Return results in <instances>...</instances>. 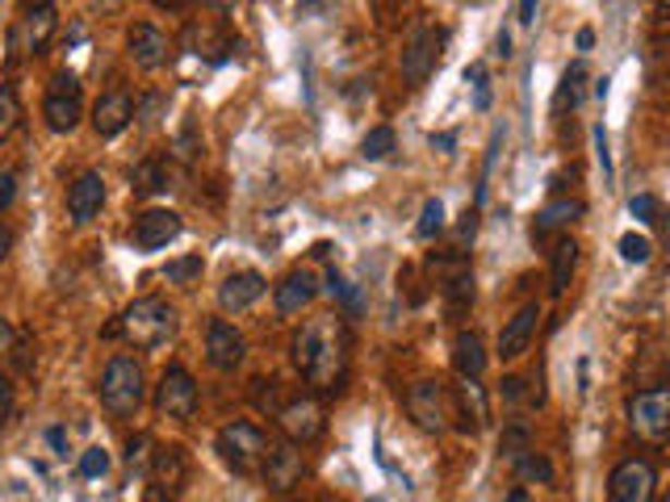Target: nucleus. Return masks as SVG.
<instances>
[{
  "instance_id": "obj_1",
  "label": "nucleus",
  "mask_w": 670,
  "mask_h": 502,
  "mask_svg": "<svg viewBox=\"0 0 670 502\" xmlns=\"http://www.w3.org/2000/svg\"><path fill=\"white\" fill-rule=\"evenodd\" d=\"M297 372L319 390V394L336 397L349 381V331L340 318H306L297 327L294 344Z\"/></svg>"
},
{
  "instance_id": "obj_2",
  "label": "nucleus",
  "mask_w": 670,
  "mask_h": 502,
  "mask_svg": "<svg viewBox=\"0 0 670 502\" xmlns=\"http://www.w3.org/2000/svg\"><path fill=\"white\" fill-rule=\"evenodd\" d=\"M113 331H122L126 344L151 352V347H160L163 340L176 331V310H172L163 297H138V302H131V306L122 310V318H118Z\"/></svg>"
},
{
  "instance_id": "obj_3",
  "label": "nucleus",
  "mask_w": 670,
  "mask_h": 502,
  "mask_svg": "<svg viewBox=\"0 0 670 502\" xmlns=\"http://www.w3.org/2000/svg\"><path fill=\"white\" fill-rule=\"evenodd\" d=\"M97 394H101V406H106L109 415H118V419H131V415H138L143 394H147L143 365H138L134 356H113V360L106 365V372H101Z\"/></svg>"
},
{
  "instance_id": "obj_4",
  "label": "nucleus",
  "mask_w": 670,
  "mask_h": 502,
  "mask_svg": "<svg viewBox=\"0 0 670 502\" xmlns=\"http://www.w3.org/2000/svg\"><path fill=\"white\" fill-rule=\"evenodd\" d=\"M218 456L235 469V474H260L265 469V456H268V436L260 431L256 424H247V419H235V424H227L218 431L215 440Z\"/></svg>"
},
{
  "instance_id": "obj_5",
  "label": "nucleus",
  "mask_w": 670,
  "mask_h": 502,
  "mask_svg": "<svg viewBox=\"0 0 670 502\" xmlns=\"http://www.w3.org/2000/svg\"><path fill=\"white\" fill-rule=\"evenodd\" d=\"M444 42H449V34L440 26H419L406 38V47L399 54V72L406 79V88H424L428 84V76L440 63V54H444Z\"/></svg>"
},
{
  "instance_id": "obj_6",
  "label": "nucleus",
  "mask_w": 670,
  "mask_h": 502,
  "mask_svg": "<svg viewBox=\"0 0 670 502\" xmlns=\"http://www.w3.org/2000/svg\"><path fill=\"white\" fill-rule=\"evenodd\" d=\"M406 415H411V424L419 427V431H428V436H444L453 419H449V390H444V381H436V377H419L411 390H406Z\"/></svg>"
},
{
  "instance_id": "obj_7",
  "label": "nucleus",
  "mask_w": 670,
  "mask_h": 502,
  "mask_svg": "<svg viewBox=\"0 0 670 502\" xmlns=\"http://www.w3.org/2000/svg\"><path fill=\"white\" fill-rule=\"evenodd\" d=\"M277 431H281L285 444H294V449L315 444L322 431H327V411H322V402L310 394L290 397L285 406H277Z\"/></svg>"
},
{
  "instance_id": "obj_8",
  "label": "nucleus",
  "mask_w": 670,
  "mask_h": 502,
  "mask_svg": "<svg viewBox=\"0 0 670 502\" xmlns=\"http://www.w3.org/2000/svg\"><path fill=\"white\" fill-rule=\"evenodd\" d=\"M629 427L637 431V440L645 444H662L670 436V390L654 385L642 394L629 397Z\"/></svg>"
},
{
  "instance_id": "obj_9",
  "label": "nucleus",
  "mask_w": 670,
  "mask_h": 502,
  "mask_svg": "<svg viewBox=\"0 0 670 502\" xmlns=\"http://www.w3.org/2000/svg\"><path fill=\"white\" fill-rule=\"evenodd\" d=\"M658 499V469L649 456L620 461L608 477V502H654Z\"/></svg>"
},
{
  "instance_id": "obj_10",
  "label": "nucleus",
  "mask_w": 670,
  "mask_h": 502,
  "mask_svg": "<svg viewBox=\"0 0 670 502\" xmlns=\"http://www.w3.org/2000/svg\"><path fill=\"white\" fill-rule=\"evenodd\" d=\"M42 118L54 134H72L81 126L84 118V101H81V79L72 72H59L51 76V88H47V101H42Z\"/></svg>"
},
{
  "instance_id": "obj_11",
  "label": "nucleus",
  "mask_w": 670,
  "mask_h": 502,
  "mask_svg": "<svg viewBox=\"0 0 670 502\" xmlns=\"http://www.w3.org/2000/svg\"><path fill=\"white\" fill-rule=\"evenodd\" d=\"M197 402H202V394H197L193 372L181 369V365L163 369L160 385H156V411H160L163 419H193Z\"/></svg>"
},
{
  "instance_id": "obj_12",
  "label": "nucleus",
  "mask_w": 670,
  "mask_h": 502,
  "mask_svg": "<svg viewBox=\"0 0 670 502\" xmlns=\"http://www.w3.org/2000/svg\"><path fill=\"white\" fill-rule=\"evenodd\" d=\"M181 231H185V222H181V213L176 210H143L131 226V243L138 252H160V247H168Z\"/></svg>"
},
{
  "instance_id": "obj_13",
  "label": "nucleus",
  "mask_w": 670,
  "mask_h": 502,
  "mask_svg": "<svg viewBox=\"0 0 670 502\" xmlns=\"http://www.w3.org/2000/svg\"><path fill=\"white\" fill-rule=\"evenodd\" d=\"M449 419H456L453 427H461L465 436H478L490 419V402H486V390L478 381H461L453 385V394H449Z\"/></svg>"
},
{
  "instance_id": "obj_14",
  "label": "nucleus",
  "mask_w": 670,
  "mask_h": 502,
  "mask_svg": "<svg viewBox=\"0 0 670 502\" xmlns=\"http://www.w3.org/2000/svg\"><path fill=\"white\" fill-rule=\"evenodd\" d=\"M106 206V176L101 172H81L72 185H68V218L72 226H88L97 213Z\"/></svg>"
},
{
  "instance_id": "obj_15",
  "label": "nucleus",
  "mask_w": 670,
  "mask_h": 502,
  "mask_svg": "<svg viewBox=\"0 0 670 502\" xmlns=\"http://www.w3.org/2000/svg\"><path fill=\"white\" fill-rule=\"evenodd\" d=\"M168 34H163L160 26H151V22H138V26H131V34H126V54H131V63L138 68V72H156V68H163L168 63Z\"/></svg>"
},
{
  "instance_id": "obj_16",
  "label": "nucleus",
  "mask_w": 670,
  "mask_h": 502,
  "mask_svg": "<svg viewBox=\"0 0 670 502\" xmlns=\"http://www.w3.org/2000/svg\"><path fill=\"white\" fill-rule=\"evenodd\" d=\"M265 486L272 494H285V490H294L302 474H306V461H302V449L294 444H268V456H265Z\"/></svg>"
},
{
  "instance_id": "obj_17",
  "label": "nucleus",
  "mask_w": 670,
  "mask_h": 502,
  "mask_svg": "<svg viewBox=\"0 0 670 502\" xmlns=\"http://www.w3.org/2000/svg\"><path fill=\"white\" fill-rule=\"evenodd\" d=\"M243 356H247L243 335L231 327V322L215 318V322H210V331H206V360H210V369L235 372L243 365Z\"/></svg>"
},
{
  "instance_id": "obj_18",
  "label": "nucleus",
  "mask_w": 670,
  "mask_h": 502,
  "mask_svg": "<svg viewBox=\"0 0 670 502\" xmlns=\"http://www.w3.org/2000/svg\"><path fill=\"white\" fill-rule=\"evenodd\" d=\"M134 122V97L126 88H109L93 106V131L101 138H118Z\"/></svg>"
},
{
  "instance_id": "obj_19",
  "label": "nucleus",
  "mask_w": 670,
  "mask_h": 502,
  "mask_svg": "<svg viewBox=\"0 0 670 502\" xmlns=\"http://www.w3.org/2000/svg\"><path fill=\"white\" fill-rule=\"evenodd\" d=\"M315 293H319V281H315V272L310 268H294V272H285L277 285H272V302H277V315H302L310 302H315Z\"/></svg>"
},
{
  "instance_id": "obj_20",
  "label": "nucleus",
  "mask_w": 670,
  "mask_h": 502,
  "mask_svg": "<svg viewBox=\"0 0 670 502\" xmlns=\"http://www.w3.org/2000/svg\"><path fill=\"white\" fill-rule=\"evenodd\" d=\"M268 281L260 272H252V268H243V272H231L222 285H218V306L227 310V315H240L247 306H256L260 297H265Z\"/></svg>"
},
{
  "instance_id": "obj_21",
  "label": "nucleus",
  "mask_w": 670,
  "mask_h": 502,
  "mask_svg": "<svg viewBox=\"0 0 670 502\" xmlns=\"http://www.w3.org/2000/svg\"><path fill=\"white\" fill-rule=\"evenodd\" d=\"M536 322H540V306L528 302V306H520L515 315L508 318V327L499 331V356L503 360H520L528 344L536 340Z\"/></svg>"
},
{
  "instance_id": "obj_22",
  "label": "nucleus",
  "mask_w": 670,
  "mask_h": 502,
  "mask_svg": "<svg viewBox=\"0 0 670 502\" xmlns=\"http://www.w3.org/2000/svg\"><path fill=\"white\" fill-rule=\"evenodd\" d=\"M188 477V465H185V452L181 449H156L151 456V486H156V494L160 499H176L181 494V486H185Z\"/></svg>"
},
{
  "instance_id": "obj_23",
  "label": "nucleus",
  "mask_w": 670,
  "mask_h": 502,
  "mask_svg": "<svg viewBox=\"0 0 670 502\" xmlns=\"http://www.w3.org/2000/svg\"><path fill=\"white\" fill-rule=\"evenodd\" d=\"M583 201L578 197H553V201H545L540 213L533 218V238H545V235H558V231H570L578 218H583Z\"/></svg>"
},
{
  "instance_id": "obj_24",
  "label": "nucleus",
  "mask_w": 670,
  "mask_h": 502,
  "mask_svg": "<svg viewBox=\"0 0 670 502\" xmlns=\"http://www.w3.org/2000/svg\"><path fill=\"white\" fill-rule=\"evenodd\" d=\"M453 369L461 381H478L486 372V344L478 331H456L453 340Z\"/></svg>"
},
{
  "instance_id": "obj_25",
  "label": "nucleus",
  "mask_w": 670,
  "mask_h": 502,
  "mask_svg": "<svg viewBox=\"0 0 670 502\" xmlns=\"http://www.w3.org/2000/svg\"><path fill=\"white\" fill-rule=\"evenodd\" d=\"M54 26H59V17H54V4H29L26 17H22V42H26V54H42V51H47V42H51Z\"/></svg>"
},
{
  "instance_id": "obj_26",
  "label": "nucleus",
  "mask_w": 670,
  "mask_h": 502,
  "mask_svg": "<svg viewBox=\"0 0 670 502\" xmlns=\"http://www.w3.org/2000/svg\"><path fill=\"white\" fill-rule=\"evenodd\" d=\"M574 272H578V243L565 235L553 243V252H549V293L553 297H562L570 290V281H574Z\"/></svg>"
},
{
  "instance_id": "obj_27",
  "label": "nucleus",
  "mask_w": 670,
  "mask_h": 502,
  "mask_svg": "<svg viewBox=\"0 0 670 502\" xmlns=\"http://www.w3.org/2000/svg\"><path fill=\"white\" fill-rule=\"evenodd\" d=\"M131 188L138 197H151V193H163L168 188V168H163V159L147 156L138 168L131 172Z\"/></svg>"
},
{
  "instance_id": "obj_28",
  "label": "nucleus",
  "mask_w": 670,
  "mask_h": 502,
  "mask_svg": "<svg viewBox=\"0 0 670 502\" xmlns=\"http://www.w3.org/2000/svg\"><path fill=\"white\" fill-rule=\"evenodd\" d=\"M22 97H17V88L13 84H0V143H9L17 126H22Z\"/></svg>"
},
{
  "instance_id": "obj_29",
  "label": "nucleus",
  "mask_w": 670,
  "mask_h": 502,
  "mask_svg": "<svg viewBox=\"0 0 670 502\" xmlns=\"http://www.w3.org/2000/svg\"><path fill=\"white\" fill-rule=\"evenodd\" d=\"M528 452H533L528 427H503V436H499V461H508V465H520Z\"/></svg>"
},
{
  "instance_id": "obj_30",
  "label": "nucleus",
  "mask_w": 670,
  "mask_h": 502,
  "mask_svg": "<svg viewBox=\"0 0 670 502\" xmlns=\"http://www.w3.org/2000/svg\"><path fill=\"white\" fill-rule=\"evenodd\" d=\"M515 474H520V481H536V486H549L553 481V461L545 456V452H528L520 465H515Z\"/></svg>"
},
{
  "instance_id": "obj_31",
  "label": "nucleus",
  "mask_w": 670,
  "mask_h": 502,
  "mask_svg": "<svg viewBox=\"0 0 670 502\" xmlns=\"http://www.w3.org/2000/svg\"><path fill=\"white\" fill-rule=\"evenodd\" d=\"M394 147H399V138H394L390 126H374V131L361 138V156L365 159H386Z\"/></svg>"
},
{
  "instance_id": "obj_32",
  "label": "nucleus",
  "mask_w": 670,
  "mask_h": 502,
  "mask_svg": "<svg viewBox=\"0 0 670 502\" xmlns=\"http://www.w3.org/2000/svg\"><path fill=\"white\" fill-rule=\"evenodd\" d=\"M202 272H206V260H202V256H181V260H172V265L163 268V281H172V285H193Z\"/></svg>"
},
{
  "instance_id": "obj_33",
  "label": "nucleus",
  "mask_w": 670,
  "mask_h": 502,
  "mask_svg": "<svg viewBox=\"0 0 670 502\" xmlns=\"http://www.w3.org/2000/svg\"><path fill=\"white\" fill-rule=\"evenodd\" d=\"M583 84H587V68H583V63H574V68L562 76V88H558V109L578 106V101H583Z\"/></svg>"
},
{
  "instance_id": "obj_34",
  "label": "nucleus",
  "mask_w": 670,
  "mask_h": 502,
  "mask_svg": "<svg viewBox=\"0 0 670 502\" xmlns=\"http://www.w3.org/2000/svg\"><path fill=\"white\" fill-rule=\"evenodd\" d=\"M440 231H444V206H440V197H428L424 210H419V226H415V235L436 238Z\"/></svg>"
},
{
  "instance_id": "obj_35",
  "label": "nucleus",
  "mask_w": 670,
  "mask_h": 502,
  "mask_svg": "<svg viewBox=\"0 0 670 502\" xmlns=\"http://www.w3.org/2000/svg\"><path fill=\"white\" fill-rule=\"evenodd\" d=\"M649 252H654V247H649V238L637 235V231H629V235L620 238V256H624L629 265H645V260H649Z\"/></svg>"
},
{
  "instance_id": "obj_36",
  "label": "nucleus",
  "mask_w": 670,
  "mask_h": 502,
  "mask_svg": "<svg viewBox=\"0 0 670 502\" xmlns=\"http://www.w3.org/2000/svg\"><path fill=\"white\" fill-rule=\"evenodd\" d=\"M81 477H106L109 474V452L106 449H88L81 452V465H76Z\"/></svg>"
},
{
  "instance_id": "obj_37",
  "label": "nucleus",
  "mask_w": 670,
  "mask_h": 502,
  "mask_svg": "<svg viewBox=\"0 0 670 502\" xmlns=\"http://www.w3.org/2000/svg\"><path fill=\"white\" fill-rule=\"evenodd\" d=\"M629 213L645 222V226H654L658 222V197L654 193H637V197H629Z\"/></svg>"
},
{
  "instance_id": "obj_38",
  "label": "nucleus",
  "mask_w": 670,
  "mask_h": 502,
  "mask_svg": "<svg viewBox=\"0 0 670 502\" xmlns=\"http://www.w3.org/2000/svg\"><path fill=\"white\" fill-rule=\"evenodd\" d=\"M13 411H17V390H13V381L0 372V424H9Z\"/></svg>"
},
{
  "instance_id": "obj_39",
  "label": "nucleus",
  "mask_w": 670,
  "mask_h": 502,
  "mask_svg": "<svg viewBox=\"0 0 670 502\" xmlns=\"http://www.w3.org/2000/svg\"><path fill=\"white\" fill-rule=\"evenodd\" d=\"M13 201H17V176L9 168H0V213L9 210Z\"/></svg>"
},
{
  "instance_id": "obj_40",
  "label": "nucleus",
  "mask_w": 670,
  "mask_h": 502,
  "mask_svg": "<svg viewBox=\"0 0 670 502\" xmlns=\"http://www.w3.org/2000/svg\"><path fill=\"white\" fill-rule=\"evenodd\" d=\"M465 79H474V88H478V109H486V106H490V84H486L483 63H474V68H465Z\"/></svg>"
},
{
  "instance_id": "obj_41",
  "label": "nucleus",
  "mask_w": 670,
  "mask_h": 502,
  "mask_svg": "<svg viewBox=\"0 0 670 502\" xmlns=\"http://www.w3.org/2000/svg\"><path fill=\"white\" fill-rule=\"evenodd\" d=\"M520 397H524V377H503V402L520 406Z\"/></svg>"
},
{
  "instance_id": "obj_42",
  "label": "nucleus",
  "mask_w": 670,
  "mask_h": 502,
  "mask_svg": "<svg viewBox=\"0 0 670 502\" xmlns=\"http://www.w3.org/2000/svg\"><path fill=\"white\" fill-rule=\"evenodd\" d=\"M595 156H599V168L612 172V159H608V138H604V126H595Z\"/></svg>"
},
{
  "instance_id": "obj_43",
  "label": "nucleus",
  "mask_w": 670,
  "mask_h": 502,
  "mask_svg": "<svg viewBox=\"0 0 670 502\" xmlns=\"http://www.w3.org/2000/svg\"><path fill=\"white\" fill-rule=\"evenodd\" d=\"M47 440H51L54 452H63V456H68V431H63V427H51V431H47Z\"/></svg>"
},
{
  "instance_id": "obj_44",
  "label": "nucleus",
  "mask_w": 670,
  "mask_h": 502,
  "mask_svg": "<svg viewBox=\"0 0 670 502\" xmlns=\"http://www.w3.org/2000/svg\"><path fill=\"white\" fill-rule=\"evenodd\" d=\"M9 252H13V231H9V226H0V265L9 260Z\"/></svg>"
},
{
  "instance_id": "obj_45",
  "label": "nucleus",
  "mask_w": 670,
  "mask_h": 502,
  "mask_svg": "<svg viewBox=\"0 0 670 502\" xmlns=\"http://www.w3.org/2000/svg\"><path fill=\"white\" fill-rule=\"evenodd\" d=\"M520 22H524V26H533V22H536V4H533V0H524V4H520Z\"/></svg>"
},
{
  "instance_id": "obj_46",
  "label": "nucleus",
  "mask_w": 670,
  "mask_h": 502,
  "mask_svg": "<svg viewBox=\"0 0 670 502\" xmlns=\"http://www.w3.org/2000/svg\"><path fill=\"white\" fill-rule=\"evenodd\" d=\"M503 502H533V499H528V490H524V486H515V490H511Z\"/></svg>"
},
{
  "instance_id": "obj_47",
  "label": "nucleus",
  "mask_w": 670,
  "mask_h": 502,
  "mask_svg": "<svg viewBox=\"0 0 670 502\" xmlns=\"http://www.w3.org/2000/svg\"><path fill=\"white\" fill-rule=\"evenodd\" d=\"M590 42H595V34H590V29H578V47H583V51H590Z\"/></svg>"
},
{
  "instance_id": "obj_48",
  "label": "nucleus",
  "mask_w": 670,
  "mask_h": 502,
  "mask_svg": "<svg viewBox=\"0 0 670 502\" xmlns=\"http://www.w3.org/2000/svg\"><path fill=\"white\" fill-rule=\"evenodd\" d=\"M654 502H670V499H654Z\"/></svg>"
},
{
  "instance_id": "obj_49",
  "label": "nucleus",
  "mask_w": 670,
  "mask_h": 502,
  "mask_svg": "<svg viewBox=\"0 0 670 502\" xmlns=\"http://www.w3.org/2000/svg\"><path fill=\"white\" fill-rule=\"evenodd\" d=\"M322 502H331V499H322Z\"/></svg>"
}]
</instances>
